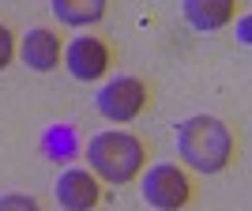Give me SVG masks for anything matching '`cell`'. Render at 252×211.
<instances>
[{
	"label": "cell",
	"mask_w": 252,
	"mask_h": 211,
	"mask_svg": "<svg viewBox=\"0 0 252 211\" xmlns=\"http://www.w3.org/2000/svg\"><path fill=\"white\" fill-rule=\"evenodd\" d=\"M177 147L189 166L203 170V174H219L233 158V136L219 117H192V121L181 125Z\"/></svg>",
	"instance_id": "6da1fadb"
},
{
	"label": "cell",
	"mask_w": 252,
	"mask_h": 211,
	"mask_svg": "<svg viewBox=\"0 0 252 211\" xmlns=\"http://www.w3.org/2000/svg\"><path fill=\"white\" fill-rule=\"evenodd\" d=\"M87 158H91V166H94L105 181L125 185V181H132L139 174L147 151H143V143H139L136 136H128V132H102V136L91 140Z\"/></svg>",
	"instance_id": "7a4b0ae2"
},
{
	"label": "cell",
	"mask_w": 252,
	"mask_h": 211,
	"mask_svg": "<svg viewBox=\"0 0 252 211\" xmlns=\"http://www.w3.org/2000/svg\"><path fill=\"white\" fill-rule=\"evenodd\" d=\"M143 196H147V204H155L158 211H181L192 200V181L185 177V170H177L173 162H162V166H155L147 174Z\"/></svg>",
	"instance_id": "3957f363"
},
{
	"label": "cell",
	"mask_w": 252,
	"mask_h": 211,
	"mask_svg": "<svg viewBox=\"0 0 252 211\" xmlns=\"http://www.w3.org/2000/svg\"><path fill=\"white\" fill-rule=\"evenodd\" d=\"M143 106H147V87L139 83V79H128V75L125 79H113L98 95V109L109 121H132Z\"/></svg>",
	"instance_id": "277c9868"
},
{
	"label": "cell",
	"mask_w": 252,
	"mask_h": 211,
	"mask_svg": "<svg viewBox=\"0 0 252 211\" xmlns=\"http://www.w3.org/2000/svg\"><path fill=\"white\" fill-rule=\"evenodd\" d=\"M68 68H72L75 79H98V75L109 68V49H105V42H98L91 34L75 38V42L68 45Z\"/></svg>",
	"instance_id": "5b68a950"
},
{
	"label": "cell",
	"mask_w": 252,
	"mask_h": 211,
	"mask_svg": "<svg viewBox=\"0 0 252 211\" xmlns=\"http://www.w3.org/2000/svg\"><path fill=\"white\" fill-rule=\"evenodd\" d=\"M57 200L64 211H91L98 204V181L87 170H68L57 181Z\"/></svg>",
	"instance_id": "8992f818"
},
{
	"label": "cell",
	"mask_w": 252,
	"mask_h": 211,
	"mask_svg": "<svg viewBox=\"0 0 252 211\" xmlns=\"http://www.w3.org/2000/svg\"><path fill=\"white\" fill-rule=\"evenodd\" d=\"M23 61L31 64L34 72H53L57 61H61V38L45 27H34L27 38H23Z\"/></svg>",
	"instance_id": "52a82bcc"
},
{
	"label": "cell",
	"mask_w": 252,
	"mask_h": 211,
	"mask_svg": "<svg viewBox=\"0 0 252 211\" xmlns=\"http://www.w3.org/2000/svg\"><path fill=\"white\" fill-rule=\"evenodd\" d=\"M185 15H189L200 31H211V27H222V23H230L233 15V4L230 0H215V4H200V0H189L185 4Z\"/></svg>",
	"instance_id": "ba28073f"
},
{
	"label": "cell",
	"mask_w": 252,
	"mask_h": 211,
	"mask_svg": "<svg viewBox=\"0 0 252 211\" xmlns=\"http://www.w3.org/2000/svg\"><path fill=\"white\" fill-rule=\"evenodd\" d=\"M53 11L64 23H94L105 15V0H57Z\"/></svg>",
	"instance_id": "9c48e42d"
},
{
	"label": "cell",
	"mask_w": 252,
	"mask_h": 211,
	"mask_svg": "<svg viewBox=\"0 0 252 211\" xmlns=\"http://www.w3.org/2000/svg\"><path fill=\"white\" fill-rule=\"evenodd\" d=\"M0 211H42L31 196H4L0 200Z\"/></svg>",
	"instance_id": "30bf717a"
},
{
	"label": "cell",
	"mask_w": 252,
	"mask_h": 211,
	"mask_svg": "<svg viewBox=\"0 0 252 211\" xmlns=\"http://www.w3.org/2000/svg\"><path fill=\"white\" fill-rule=\"evenodd\" d=\"M8 61H11V31L0 23V72L8 68Z\"/></svg>",
	"instance_id": "8fae6325"
}]
</instances>
